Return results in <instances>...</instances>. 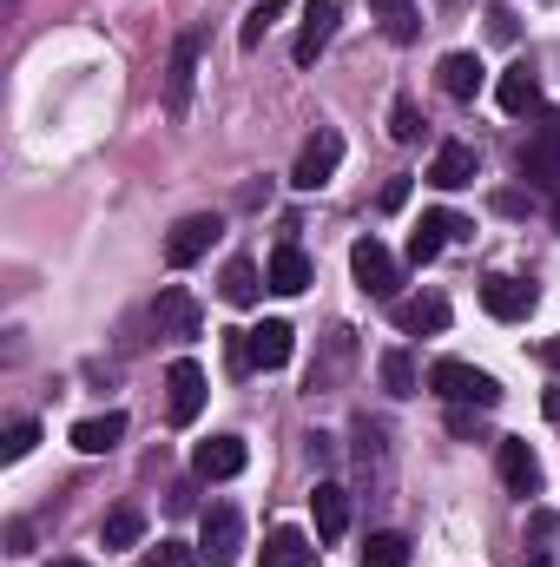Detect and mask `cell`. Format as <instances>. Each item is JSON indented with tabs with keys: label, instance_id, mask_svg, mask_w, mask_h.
Here are the masks:
<instances>
[{
	"label": "cell",
	"instance_id": "obj_28",
	"mask_svg": "<svg viewBox=\"0 0 560 567\" xmlns=\"http://www.w3.org/2000/svg\"><path fill=\"white\" fill-rule=\"evenodd\" d=\"M363 567H409V542L403 535H370L363 542Z\"/></svg>",
	"mask_w": 560,
	"mask_h": 567
},
{
	"label": "cell",
	"instance_id": "obj_27",
	"mask_svg": "<svg viewBox=\"0 0 560 567\" xmlns=\"http://www.w3.org/2000/svg\"><path fill=\"white\" fill-rule=\"evenodd\" d=\"M383 390L390 396H416V357L409 350H390L383 357Z\"/></svg>",
	"mask_w": 560,
	"mask_h": 567
},
{
	"label": "cell",
	"instance_id": "obj_34",
	"mask_svg": "<svg viewBox=\"0 0 560 567\" xmlns=\"http://www.w3.org/2000/svg\"><path fill=\"white\" fill-rule=\"evenodd\" d=\"M403 198H409V178H390V185H383V212H396Z\"/></svg>",
	"mask_w": 560,
	"mask_h": 567
},
{
	"label": "cell",
	"instance_id": "obj_11",
	"mask_svg": "<svg viewBox=\"0 0 560 567\" xmlns=\"http://www.w3.org/2000/svg\"><path fill=\"white\" fill-rule=\"evenodd\" d=\"M475 178H481V152H475V145H462V140L435 145V158H428V185H435V192H462V185H475Z\"/></svg>",
	"mask_w": 560,
	"mask_h": 567
},
{
	"label": "cell",
	"instance_id": "obj_3",
	"mask_svg": "<svg viewBox=\"0 0 560 567\" xmlns=\"http://www.w3.org/2000/svg\"><path fill=\"white\" fill-rule=\"evenodd\" d=\"M218 238H225V218H218V212H191V218H178V225L165 231V265L185 271V265H198Z\"/></svg>",
	"mask_w": 560,
	"mask_h": 567
},
{
	"label": "cell",
	"instance_id": "obj_37",
	"mask_svg": "<svg viewBox=\"0 0 560 567\" xmlns=\"http://www.w3.org/2000/svg\"><path fill=\"white\" fill-rule=\"evenodd\" d=\"M53 567H93V561H53Z\"/></svg>",
	"mask_w": 560,
	"mask_h": 567
},
{
	"label": "cell",
	"instance_id": "obj_39",
	"mask_svg": "<svg viewBox=\"0 0 560 567\" xmlns=\"http://www.w3.org/2000/svg\"><path fill=\"white\" fill-rule=\"evenodd\" d=\"M535 567H548V561H535Z\"/></svg>",
	"mask_w": 560,
	"mask_h": 567
},
{
	"label": "cell",
	"instance_id": "obj_14",
	"mask_svg": "<svg viewBox=\"0 0 560 567\" xmlns=\"http://www.w3.org/2000/svg\"><path fill=\"white\" fill-rule=\"evenodd\" d=\"M152 330L158 337H172V343H185V337H198V303L172 284V290H158V303H152Z\"/></svg>",
	"mask_w": 560,
	"mask_h": 567
},
{
	"label": "cell",
	"instance_id": "obj_38",
	"mask_svg": "<svg viewBox=\"0 0 560 567\" xmlns=\"http://www.w3.org/2000/svg\"><path fill=\"white\" fill-rule=\"evenodd\" d=\"M554 225H560V205H554Z\"/></svg>",
	"mask_w": 560,
	"mask_h": 567
},
{
	"label": "cell",
	"instance_id": "obj_12",
	"mask_svg": "<svg viewBox=\"0 0 560 567\" xmlns=\"http://www.w3.org/2000/svg\"><path fill=\"white\" fill-rule=\"evenodd\" d=\"M245 462H251L245 435H211V442L191 449V468H198L205 482H231V475H245Z\"/></svg>",
	"mask_w": 560,
	"mask_h": 567
},
{
	"label": "cell",
	"instance_id": "obj_15",
	"mask_svg": "<svg viewBox=\"0 0 560 567\" xmlns=\"http://www.w3.org/2000/svg\"><path fill=\"white\" fill-rule=\"evenodd\" d=\"M495 100H501V113H535L541 106V73H535V60H515L508 73H501V86H495Z\"/></svg>",
	"mask_w": 560,
	"mask_h": 567
},
{
	"label": "cell",
	"instance_id": "obj_32",
	"mask_svg": "<svg viewBox=\"0 0 560 567\" xmlns=\"http://www.w3.org/2000/svg\"><path fill=\"white\" fill-rule=\"evenodd\" d=\"M139 567H198V548H185V542H158Z\"/></svg>",
	"mask_w": 560,
	"mask_h": 567
},
{
	"label": "cell",
	"instance_id": "obj_18",
	"mask_svg": "<svg viewBox=\"0 0 560 567\" xmlns=\"http://www.w3.org/2000/svg\"><path fill=\"white\" fill-rule=\"evenodd\" d=\"M310 515H317V542H343V528H350V495H343V482H317Z\"/></svg>",
	"mask_w": 560,
	"mask_h": 567
},
{
	"label": "cell",
	"instance_id": "obj_4",
	"mask_svg": "<svg viewBox=\"0 0 560 567\" xmlns=\"http://www.w3.org/2000/svg\"><path fill=\"white\" fill-rule=\"evenodd\" d=\"M336 165H343V133L336 126H317L303 152H297V165H290V185L297 192H317V185H330L336 178Z\"/></svg>",
	"mask_w": 560,
	"mask_h": 567
},
{
	"label": "cell",
	"instance_id": "obj_30",
	"mask_svg": "<svg viewBox=\"0 0 560 567\" xmlns=\"http://www.w3.org/2000/svg\"><path fill=\"white\" fill-rule=\"evenodd\" d=\"M33 442H40V423H33V416H20V423H7V435H0V455H7V462H27V455H33Z\"/></svg>",
	"mask_w": 560,
	"mask_h": 567
},
{
	"label": "cell",
	"instance_id": "obj_23",
	"mask_svg": "<svg viewBox=\"0 0 560 567\" xmlns=\"http://www.w3.org/2000/svg\"><path fill=\"white\" fill-rule=\"evenodd\" d=\"M120 435H126V416H120V410H106V416H86V423H73V449H80V455H106Z\"/></svg>",
	"mask_w": 560,
	"mask_h": 567
},
{
	"label": "cell",
	"instance_id": "obj_17",
	"mask_svg": "<svg viewBox=\"0 0 560 567\" xmlns=\"http://www.w3.org/2000/svg\"><path fill=\"white\" fill-rule=\"evenodd\" d=\"M481 303H488V317H501V323H521V317L535 310V284H521V278H488V284H481Z\"/></svg>",
	"mask_w": 560,
	"mask_h": 567
},
{
	"label": "cell",
	"instance_id": "obj_35",
	"mask_svg": "<svg viewBox=\"0 0 560 567\" xmlns=\"http://www.w3.org/2000/svg\"><path fill=\"white\" fill-rule=\"evenodd\" d=\"M376 7H383V13H390V20H396V13H403V0H376Z\"/></svg>",
	"mask_w": 560,
	"mask_h": 567
},
{
	"label": "cell",
	"instance_id": "obj_6",
	"mask_svg": "<svg viewBox=\"0 0 560 567\" xmlns=\"http://www.w3.org/2000/svg\"><path fill=\"white\" fill-rule=\"evenodd\" d=\"M198 555L211 567H231L245 555V515L231 508V502H218V508H205V528H198Z\"/></svg>",
	"mask_w": 560,
	"mask_h": 567
},
{
	"label": "cell",
	"instance_id": "obj_10",
	"mask_svg": "<svg viewBox=\"0 0 560 567\" xmlns=\"http://www.w3.org/2000/svg\"><path fill=\"white\" fill-rule=\"evenodd\" d=\"M336 20H343V7H336V0H310V7H303V27H297V47H290V60H297V66H317V60H323V47L336 40Z\"/></svg>",
	"mask_w": 560,
	"mask_h": 567
},
{
	"label": "cell",
	"instance_id": "obj_1",
	"mask_svg": "<svg viewBox=\"0 0 560 567\" xmlns=\"http://www.w3.org/2000/svg\"><path fill=\"white\" fill-rule=\"evenodd\" d=\"M428 390H435L442 403H455V410H495V403H501V383H495L488 370H475V363H455V357H442V363L428 370Z\"/></svg>",
	"mask_w": 560,
	"mask_h": 567
},
{
	"label": "cell",
	"instance_id": "obj_7",
	"mask_svg": "<svg viewBox=\"0 0 560 567\" xmlns=\"http://www.w3.org/2000/svg\"><path fill=\"white\" fill-rule=\"evenodd\" d=\"M350 271H356V284H363L376 303H396V284L403 278H396V258L383 251V238H356V245H350Z\"/></svg>",
	"mask_w": 560,
	"mask_h": 567
},
{
	"label": "cell",
	"instance_id": "obj_25",
	"mask_svg": "<svg viewBox=\"0 0 560 567\" xmlns=\"http://www.w3.org/2000/svg\"><path fill=\"white\" fill-rule=\"evenodd\" d=\"M139 535H145L139 508H113V515H106V528H100V542H106V548H139Z\"/></svg>",
	"mask_w": 560,
	"mask_h": 567
},
{
	"label": "cell",
	"instance_id": "obj_2",
	"mask_svg": "<svg viewBox=\"0 0 560 567\" xmlns=\"http://www.w3.org/2000/svg\"><path fill=\"white\" fill-rule=\"evenodd\" d=\"M290 350H297V337H290V323H283V317H265L258 330H238V343H231L238 370H283V363H290Z\"/></svg>",
	"mask_w": 560,
	"mask_h": 567
},
{
	"label": "cell",
	"instance_id": "obj_19",
	"mask_svg": "<svg viewBox=\"0 0 560 567\" xmlns=\"http://www.w3.org/2000/svg\"><path fill=\"white\" fill-rule=\"evenodd\" d=\"M396 323L409 330V337H435V330H448V297H396Z\"/></svg>",
	"mask_w": 560,
	"mask_h": 567
},
{
	"label": "cell",
	"instance_id": "obj_20",
	"mask_svg": "<svg viewBox=\"0 0 560 567\" xmlns=\"http://www.w3.org/2000/svg\"><path fill=\"white\" fill-rule=\"evenodd\" d=\"M265 278H271L278 297H297V290H310V258H303L297 245H278V251H271V265H265Z\"/></svg>",
	"mask_w": 560,
	"mask_h": 567
},
{
	"label": "cell",
	"instance_id": "obj_22",
	"mask_svg": "<svg viewBox=\"0 0 560 567\" xmlns=\"http://www.w3.org/2000/svg\"><path fill=\"white\" fill-rule=\"evenodd\" d=\"M481 80H488V66H481L475 53H448V60H442V93H448V100H475Z\"/></svg>",
	"mask_w": 560,
	"mask_h": 567
},
{
	"label": "cell",
	"instance_id": "obj_24",
	"mask_svg": "<svg viewBox=\"0 0 560 567\" xmlns=\"http://www.w3.org/2000/svg\"><path fill=\"white\" fill-rule=\"evenodd\" d=\"M265 284H271V278H258V265H251V258H231V265H225V297H231V303H258V290H265Z\"/></svg>",
	"mask_w": 560,
	"mask_h": 567
},
{
	"label": "cell",
	"instance_id": "obj_8",
	"mask_svg": "<svg viewBox=\"0 0 560 567\" xmlns=\"http://www.w3.org/2000/svg\"><path fill=\"white\" fill-rule=\"evenodd\" d=\"M198 410H205V370H198L191 357H178V363L165 370V416L178 429H191Z\"/></svg>",
	"mask_w": 560,
	"mask_h": 567
},
{
	"label": "cell",
	"instance_id": "obj_13",
	"mask_svg": "<svg viewBox=\"0 0 560 567\" xmlns=\"http://www.w3.org/2000/svg\"><path fill=\"white\" fill-rule=\"evenodd\" d=\"M448 238H468V218H455V212H422V225L409 231V265H416V271L435 265Z\"/></svg>",
	"mask_w": 560,
	"mask_h": 567
},
{
	"label": "cell",
	"instance_id": "obj_16",
	"mask_svg": "<svg viewBox=\"0 0 560 567\" xmlns=\"http://www.w3.org/2000/svg\"><path fill=\"white\" fill-rule=\"evenodd\" d=\"M495 462H501V482H508L515 495H541V455H535L528 442L508 435V442L495 449Z\"/></svg>",
	"mask_w": 560,
	"mask_h": 567
},
{
	"label": "cell",
	"instance_id": "obj_29",
	"mask_svg": "<svg viewBox=\"0 0 560 567\" xmlns=\"http://www.w3.org/2000/svg\"><path fill=\"white\" fill-rule=\"evenodd\" d=\"M278 13H283V0H258V7L245 13V27H238V40H245V47H265V33L278 27Z\"/></svg>",
	"mask_w": 560,
	"mask_h": 567
},
{
	"label": "cell",
	"instance_id": "obj_5",
	"mask_svg": "<svg viewBox=\"0 0 560 567\" xmlns=\"http://www.w3.org/2000/svg\"><path fill=\"white\" fill-rule=\"evenodd\" d=\"M198 53H205V33H178V40H172V66H165V113H172V120H185V113H191Z\"/></svg>",
	"mask_w": 560,
	"mask_h": 567
},
{
	"label": "cell",
	"instance_id": "obj_21",
	"mask_svg": "<svg viewBox=\"0 0 560 567\" xmlns=\"http://www.w3.org/2000/svg\"><path fill=\"white\" fill-rule=\"evenodd\" d=\"M317 542L303 535V528H278L271 542H265V567H317Z\"/></svg>",
	"mask_w": 560,
	"mask_h": 567
},
{
	"label": "cell",
	"instance_id": "obj_33",
	"mask_svg": "<svg viewBox=\"0 0 560 567\" xmlns=\"http://www.w3.org/2000/svg\"><path fill=\"white\" fill-rule=\"evenodd\" d=\"M7 555H33V528L27 522H7Z\"/></svg>",
	"mask_w": 560,
	"mask_h": 567
},
{
	"label": "cell",
	"instance_id": "obj_31",
	"mask_svg": "<svg viewBox=\"0 0 560 567\" xmlns=\"http://www.w3.org/2000/svg\"><path fill=\"white\" fill-rule=\"evenodd\" d=\"M390 140H403V145H416V140H422V106L409 100V93L390 106Z\"/></svg>",
	"mask_w": 560,
	"mask_h": 567
},
{
	"label": "cell",
	"instance_id": "obj_36",
	"mask_svg": "<svg viewBox=\"0 0 560 567\" xmlns=\"http://www.w3.org/2000/svg\"><path fill=\"white\" fill-rule=\"evenodd\" d=\"M548 363H554V370H560V337H554V343H548Z\"/></svg>",
	"mask_w": 560,
	"mask_h": 567
},
{
	"label": "cell",
	"instance_id": "obj_9",
	"mask_svg": "<svg viewBox=\"0 0 560 567\" xmlns=\"http://www.w3.org/2000/svg\"><path fill=\"white\" fill-rule=\"evenodd\" d=\"M521 178L528 185H560V113H541L535 140L521 145Z\"/></svg>",
	"mask_w": 560,
	"mask_h": 567
},
{
	"label": "cell",
	"instance_id": "obj_26",
	"mask_svg": "<svg viewBox=\"0 0 560 567\" xmlns=\"http://www.w3.org/2000/svg\"><path fill=\"white\" fill-rule=\"evenodd\" d=\"M350 363V330H330V363H317L310 370V396H323L330 383H336V370Z\"/></svg>",
	"mask_w": 560,
	"mask_h": 567
}]
</instances>
